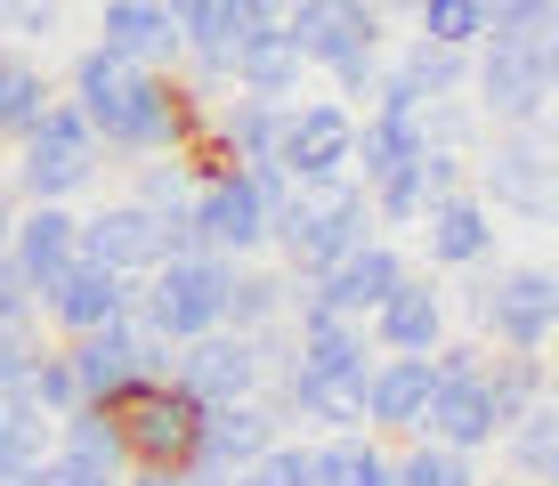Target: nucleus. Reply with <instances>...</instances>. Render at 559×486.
<instances>
[{
  "mask_svg": "<svg viewBox=\"0 0 559 486\" xmlns=\"http://www.w3.org/2000/svg\"><path fill=\"white\" fill-rule=\"evenodd\" d=\"M276 163L293 170V187L357 179V106H341V97H293L284 130H276Z\"/></svg>",
  "mask_w": 559,
  "mask_h": 486,
  "instance_id": "obj_8",
  "label": "nucleus"
},
{
  "mask_svg": "<svg viewBox=\"0 0 559 486\" xmlns=\"http://www.w3.org/2000/svg\"><path fill=\"white\" fill-rule=\"evenodd\" d=\"M503 414H495L487 381L462 374V381H430V405H421V430L414 438H438V446H462V454H487Z\"/></svg>",
  "mask_w": 559,
  "mask_h": 486,
  "instance_id": "obj_22",
  "label": "nucleus"
},
{
  "mask_svg": "<svg viewBox=\"0 0 559 486\" xmlns=\"http://www.w3.org/2000/svg\"><path fill=\"white\" fill-rule=\"evenodd\" d=\"M187 194H195V154H139L130 163V203H146V211H179Z\"/></svg>",
  "mask_w": 559,
  "mask_h": 486,
  "instance_id": "obj_33",
  "label": "nucleus"
},
{
  "mask_svg": "<svg viewBox=\"0 0 559 486\" xmlns=\"http://www.w3.org/2000/svg\"><path fill=\"white\" fill-rule=\"evenodd\" d=\"M179 42H187V57H227L243 42V16L227 9V0H179Z\"/></svg>",
  "mask_w": 559,
  "mask_h": 486,
  "instance_id": "obj_35",
  "label": "nucleus"
},
{
  "mask_svg": "<svg viewBox=\"0 0 559 486\" xmlns=\"http://www.w3.org/2000/svg\"><path fill=\"white\" fill-rule=\"evenodd\" d=\"M0 462H49V414L25 389H0Z\"/></svg>",
  "mask_w": 559,
  "mask_h": 486,
  "instance_id": "obj_37",
  "label": "nucleus"
},
{
  "mask_svg": "<svg viewBox=\"0 0 559 486\" xmlns=\"http://www.w3.org/2000/svg\"><path fill=\"white\" fill-rule=\"evenodd\" d=\"M300 348L293 357L308 365V374H324L333 389H349V398H365V374H373V333H365L357 317H324V324H308V333H293Z\"/></svg>",
  "mask_w": 559,
  "mask_h": 486,
  "instance_id": "obj_25",
  "label": "nucleus"
},
{
  "mask_svg": "<svg viewBox=\"0 0 559 486\" xmlns=\"http://www.w3.org/2000/svg\"><path fill=\"white\" fill-rule=\"evenodd\" d=\"M406 25L421 33V42H447V49H478L487 42V9H478V0H421Z\"/></svg>",
  "mask_w": 559,
  "mask_h": 486,
  "instance_id": "obj_38",
  "label": "nucleus"
},
{
  "mask_svg": "<svg viewBox=\"0 0 559 486\" xmlns=\"http://www.w3.org/2000/svg\"><path fill=\"white\" fill-rule=\"evenodd\" d=\"M414 179H421V194H454V187H471V154H447V146H421L414 154Z\"/></svg>",
  "mask_w": 559,
  "mask_h": 486,
  "instance_id": "obj_41",
  "label": "nucleus"
},
{
  "mask_svg": "<svg viewBox=\"0 0 559 486\" xmlns=\"http://www.w3.org/2000/svg\"><path fill=\"white\" fill-rule=\"evenodd\" d=\"M284 33L308 57V73H333L357 49H390V9L381 0H284Z\"/></svg>",
  "mask_w": 559,
  "mask_h": 486,
  "instance_id": "obj_10",
  "label": "nucleus"
},
{
  "mask_svg": "<svg viewBox=\"0 0 559 486\" xmlns=\"http://www.w3.org/2000/svg\"><path fill=\"white\" fill-rule=\"evenodd\" d=\"M0 486H49L41 462H0Z\"/></svg>",
  "mask_w": 559,
  "mask_h": 486,
  "instance_id": "obj_47",
  "label": "nucleus"
},
{
  "mask_svg": "<svg viewBox=\"0 0 559 486\" xmlns=\"http://www.w3.org/2000/svg\"><path fill=\"white\" fill-rule=\"evenodd\" d=\"M381 9H390V16H414V9H421V0H381Z\"/></svg>",
  "mask_w": 559,
  "mask_h": 486,
  "instance_id": "obj_51",
  "label": "nucleus"
},
{
  "mask_svg": "<svg viewBox=\"0 0 559 486\" xmlns=\"http://www.w3.org/2000/svg\"><path fill=\"white\" fill-rule=\"evenodd\" d=\"M9 260L33 276V292H41L66 260H82V211H73V203H16Z\"/></svg>",
  "mask_w": 559,
  "mask_h": 486,
  "instance_id": "obj_24",
  "label": "nucleus"
},
{
  "mask_svg": "<svg viewBox=\"0 0 559 486\" xmlns=\"http://www.w3.org/2000/svg\"><path fill=\"white\" fill-rule=\"evenodd\" d=\"M397 73L414 82V97H454L462 82H471V49H447V42H421V33H406V49L390 57Z\"/></svg>",
  "mask_w": 559,
  "mask_h": 486,
  "instance_id": "obj_32",
  "label": "nucleus"
},
{
  "mask_svg": "<svg viewBox=\"0 0 559 486\" xmlns=\"http://www.w3.org/2000/svg\"><path fill=\"white\" fill-rule=\"evenodd\" d=\"M82 260H98L114 268V276H154L163 268V211H146V203H98L82 220Z\"/></svg>",
  "mask_w": 559,
  "mask_h": 486,
  "instance_id": "obj_17",
  "label": "nucleus"
},
{
  "mask_svg": "<svg viewBox=\"0 0 559 486\" xmlns=\"http://www.w3.org/2000/svg\"><path fill=\"white\" fill-rule=\"evenodd\" d=\"M122 486H187V462H179V471H170V462H130Z\"/></svg>",
  "mask_w": 559,
  "mask_h": 486,
  "instance_id": "obj_46",
  "label": "nucleus"
},
{
  "mask_svg": "<svg viewBox=\"0 0 559 486\" xmlns=\"http://www.w3.org/2000/svg\"><path fill=\"white\" fill-rule=\"evenodd\" d=\"M495 454H503L511 478L527 486H559V398H535L495 430Z\"/></svg>",
  "mask_w": 559,
  "mask_h": 486,
  "instance_id": "obj_26",
  "label": "nucleus"
},
{
  "mask_svg": "<svg viewBox=\"0 0 559 486\" xmlns=\"http://www.w3.org/2000/svg\"><path fill=\"white\" fill-rule=\"evenodd\" d=\"M187 211H195V244L219 251V260H260V251H267V203H260V187L243 179V163L195 170Z\"/></svg>",
  "mask_w": 559,
  "mask_h": 486,
  "instance_id": "obj_9",
  "label": "nucleus"
},
{
  "mask_svg": "<svg viewBox=\"0 0 559 486\" xmlns=\"http://www.w3.org/2000/svg\"><path fill=\"white\" fill-rule=\"evenodd\" d=\"M471 333L487 348H551V333H559V276L544 260H495Z\"/></svg>",
  "mask_w": 559,
  "mask_h": 486,
  "instance_id": "obj_7",
  "label": "nucleus"
},
{
  "mask_svg": "<svg viewBox=\"0 0 559 486\" xmlns=\"http://www.w3.org/2000/svg\"><path fill=\"white\" fill-rule=\"evenodd\" d=\"M227 73H236V90H243V97H300L308 57L293 49L284 16H260V25H243V42L227 49Z\"/></svg>",
  "mask_w": 559,
  "mask_h": 486,
  "instance_id": "obj_21",
  "label": "nucleus"
},
{
  "mask_svg": "<svg viewBox=\"0 0 559 486\" xmlns=\"http://www.w3.org/2000/svg\"><path fill=\"white\" fill-rule=\"evenodd\" d=\"M373 227V203H365L357 179H333V187H300L293 203L267 220V260H284L293 276H324L341 251H357Z\"/></svg>",
  "mask_w": 559,
  "mask_h": 486,
  "instance_id": "obj_3",
  "label": "nucleus"
},
{
  "mask_svg": "<svg viewBox=\"0 0 559 486\" xmlns=\"http://www.w3.org/2000/svg\"><path fill=\"white\" fill-rule=\"evenodd\" d=\"M66 97L82 106V122L98 130V154H122V163H139V154H179L203 139V114L179 97V82L154 66H122L114 49L82 42L66 66Z\"/></svg>",
  "mask_w": 559,
  "mask_h": 486,
  "instance_id": "obj_1",
  "label": "nucleus"
},
{
  "mask_svg": "<svg viewBox=\"0 0 559 486\" xmlns=\"http://www.w3.org/2000/svg\"><path fill=\"white\" fill-rule=\"evenodd\" d=\"M430 381H438L430 357H373V374H365V430L373 438H414L421 405H430Z\"/></svg>",
  "mask_w": 559,
  "mask_h": 486,
  "instance_id": "obj_20",
  "label": "nucleus"
},
{
  "mask_svg": "<svg viewBox=\"0 0 559 486\" xmlns=\"http://www.w3.org/2000/svg\"><path fill=\"white\" fill-rule=\"evenodd\" d=\"M478 139H487V114L471 106V90H454V97H421V146L471 154Z\"/></svg>",
  "mask_w": 559,
  "mask_h": 486,
  "instance_id": "obj_34",
  "label": "nucleus"
},
{
  "mask_svg": "<svg viewBox=\"0 0 559 486\" xmlns=\"http://www.w3.org/2000/svg\"><path fill=\"white\" fill-rule=\"evenodd\" d=\"M170 381L187 389L195 405H227V398H260V348L252 333H236V324H211V333L179 341V357H170Z\"/></svg>",
  "mask_w": 559,
  "mask_h": 486,
  "instance_id": "obj_13",
  "label": "nucleus"
},
{
  "mask_svg": "<svg viewBox=\"0 0 559 486\" xmlns=\"http://www.w3.org/2000/svg\"><path fill=\"white\" fill-rule=\"evenodd\" d=\"M227 276H236V260H219V251H179V260H163L154 276H139V292H130V317L154 324L163 341H195V333H211V324H219Z\"/></svg>",
  "mask_w": 559,
  "mask_h": 486,
  "instance_id": "obj_6",
  "label": "nucleus"
},
{
  "mask_svg": "<svg viewBox=\"0 0 559 486\" xmlns=\"http://www.w3.org/2000/svg\"><path fill=\"white\" fill-rule=\"evenodd\" d=\"M551 139L544 122L535 130H487V139L471 146V194L495 211V220H527L544 227L551 220Z\"/></svg>",
  "mask_w": 559,
  "mask_h": 486,
  "instance_id": "obj_5",
  "label": "nucleus"
},
{
  "mask_svg": "<svg viewBox=\"0 0 559 486\" xmlns=\"http://www.w3.org/2000/svg\"><path fill=\"white\" fill-rule=\"evenodd\" d=\"M9 227H16V194H9V179H0V251H9Z\"/></svg>",
  "mask_w": 559,
  "mask_h": 486,
  "instance_id": "obj_50",
  "label": "nucleus"
},
{
  "mask_svg": "<svg viewBox=\"0 0 559 486\" xmlns=\"http://www.w3.org/2000/svg\"><path fill=\"white\" fill-rule=\"evenodd\" d=\"M25 389L33 405H41V414L57 422V414H73V405H82V381H73V357H66V341H41V357L25 365Z\"/></svg>",
  "mask_w": 559,
  "mask_h": 486,
  "instance_id": "obj_36",
  "label": "nucleus"
},
{
  "mask_svg": "<svg viewBox=\"0 0 559 486\" xmlns=\"http://www.w3.org/2000/svg\"><path fill=\"white\" fill-rule=\"evenodd\" d=\"M57 25H66L57 0H0V33H9V42H49Z\"/></svg>",
  "mask_w": 559,
  "mask_h": 486,
  "instance_id": "obj_42",
  "label": "nucleus"
},
{
  "mask_svg": "<svg viewBox=\"0 0 559 486\" xmlns=\"http://www.w3.org/2000/svg\"><path fill=\"white\" fill-rule=\"evenodd\" d=\"M267 438H284V414L267 398H227V405H203L195 422V462H219V471H243Z\"/></svg>",
  "mask_w": 559,
  "mask_h": 486,
  "instance_id": "obj_23",
  "label": "nucleus"
},
{
  "mask_svg": "<svg viewBox=\"0 0 559 486\" xmlns=\"http://www.w3.org/2000/svg\"><path fill=\"white\" fill-rule=\"evenodd\" d=\"M98 49H114L122 66H154V73H170L187 57L179 16L163 0H98Z\"/></svg>",
  "mask_w": 559,
  "mask_h": 486,
  "instance_id": "obj_19",
  "label": "nucleus"
},
{
  "mask_svg": "<svg viewBox=\"0 0 559 486\" xmlns=\"http://www.w3.org/2000/svg\"><path fill=\"white\" fill-rule=\"evenodd\" d=\"M66 357H73V381H82L90 405H122L130 389H146V365H139V317H114V324H98V333H73Z\"/></svg>",
  "mask_w": 559,
  "mask_h": 486,
  "instance_id": "obj_18",
  "label": "nucleus"
},
{
  "mask_svg": "<svg viewBox=\"0 0 559 486\" xmlns=\"http://www.w3.org/2000/svg\"><path fill=\"white\" fill-rule=\"evenodd\" d=\"M49 454H73V462H98V471H130V438H122V414L114 405H73V414L49 422Z\"/></svg>",
  "mask_w": 559,
  "mask_h": 486,
  "instance_id": "obj_30",
  "label": "nucleus"
},
{
  "mask_svg": "<svg viewBox=\"0 0 559 486\" xmlns=\"http://www.w3.org/2000/svg\"><path fill=\"white\" fill-rule=\"evenodd\" d=\"M414 236H421V268H438V276H462V268L503 260V227H495V211L478 203L471 187H454V194H438V203H421Z\"/></svg>",
  "mask_w": 559,
  "mask_h": 486,
  "instance_id": "obj_12",
  "label": "nucleus"
},
{
  "mask_svg": "<svg viewBox=\"0 0 559 486\" xmlns=\"http://www.w3.org/2000/svg\"><path fill=\"white\" fill-rule=\"evenodd\" d=\"M495 42H559V0H478Z\"/></svg>",
  "mask_w": 559,
  "mask_h": 486,
  "instance_id": "obj_39",
  "label": "nucleus"
},
{
  "mask_svg": "<svg viewBox=\"0 0 559 486\" xmlns=\"http://www.w3.org/2000/svg\"><path fill=\"white\" fill-rule=\"evenodd\" d=\"M33 357H41V324H0V389L25 381Z\"/></svg>",
  "mask_w": 559,
  "mask_h": 486,
  "instance_id": "obj_43",
  "label": "nucleus"
},
{
  "mask_svg": "<svg viewBox=\"0 0 559 486\" xmlns=\"http://www.w3.org/2000/svg\"><path fill=\"white\" fill-rule=\"evenodd\" d=\"M163 9H179V0H163Z\"/></svg>",
  "mask_w": 559,
  "mask_h": 486,
  "instance_id": "obj_53",
  "label": "nucleus"
},
{
  "mask_svg": "<svg viewBox=\"0 0 559 486\" xmlns=\"http://www.w3.org/2000/svg\"><path fill=\"white\" fill-rule=\"evenodd\" d=\"M98 179H106L98 130L82 122L73 97H49L33 139H16L9 154V194L16 203H82V194H98Z\"/></svg>",
  "mask_w": 559,
  "mask_h": 486,
  "instance_id": "obj_2",
  "label": "nucleus"
},
{
  "mask_svg": "<svg viewBox=\"0 0 559 486\" xmlns=\"http://www.w3.org/2000/svg\"><path fill=\"white\" fill-rule=\"evenodd\" d=\"M49 66L33 57L25 42H0V146H16V139H33V122H41V106H49Z\"/></svg>",
  "mask_w": 559,
  "mask_h": 486,
  "instance_id": "obj_28",
  "label": "nucleus"
},
{
  "mask_svg": "<svg viewBox=\"0 0 559 486\" xmlns=\"http://www.w3.org/2000/svg\"><path fill=\"white\" fill-rule=\"evenodd\" d=\"M308 478L317 486H390V438H373V430L308 438Z\"/></svg>",
  "mask_w": 559,
  "mask_h": 486,
  "instance_id": "obj_27",
  "label": "nucleus"
},
{
  "mask_svg": "<svg viewBox=\"0 0 559 486\" xmlns=\"http://www.w3.org/2000/svg\"><path fill=\"white\" fill-rule=\"evenodd\" d=\"M406 268H414V251L397 236H365L357 251H341V260L324 268V276H308V284H317V300L333 308V317H357L365 324V317H373V300L406 276Z\"/></svg>",
  "mask_w": 559,
  "mask_h": 486,
  "instance_id": "obj_16",
  "label": "nucleus"
},
{
  "mask_svg": "<svg viewBox=\"0 0 559 486\" xmlns=\"http://www.w3.org/2000/svg\"><path fill=\"white\" fill-rule=\"evenodd\" d=\"M236 486H317V478H308V438H293V430L267 438L260 454L236 471Z\"/></svg>",
  "mask_w": 559,
  "mask_h": 486,
  "instance_id": "obj_40",
  "label": "nucleus"
},
{
  "mask_svg": "<svg viewBox=\"0 0 559 486\" xmlns=\"http://www.w3.org/2000/svg\"><path fill=\"white\" fill-rule=\"evenodd\" d=\"M478 454L462 446H438V438H397L390 446V486H478Z\"/></svg>",
  "mask_w": 559,
  "mask_h": 486,
  "instance_id": "obj_31",
  "label": "nucleus"
},
{
  "mask_svg": "<svg viewBox=\"0 0 559 486\" xmlns=\"http://www.w3.org/2000/svg\"><path fill=\"white\" fill-rule=\"evenodd\" d=\"M41 478L49 486H122V471H98V462H73V454H49Z\"/></svg>",
  "mask_w": 559,
  "mask_h": 486,
  "instance_id": "obj_45",
  "label": "nucleus"
},
{
  "mask_svg": "<svg viewBox=\"0 0 559 486\" xmlns=\"http://www.w3.org/2000/svg\"><path fill=\"white\" fill-rule=\"evenodd\" d=\"M284 300H293V268H284V260H267V251H260V260H236L219 324H236V333H260V324L284 317Z\"/></svg>",
  "mask_w": 559,
  "mask_h": 486,
  "instance_id": "obj_29",
  "label": "nucleus"
},
{
  "mask_svg": "<svg viewBox=\"0 0 559 486\" xmlns=\"http://www.w3.org/2000/svg\"><path fill=\"white\" fill-rule=\"evenodd\" d=\"M227 9H236L243 25H260V16H284V0H227Z\"/></svg>",
  "mask_w": 559,
  "mask_h": 486,
  "instance_id": "obj_49",
  "label": "nucleus"
},
{
  "mask_svg": "<svg viewBox=\"0 0 559 486\" xmlns=\"http://www.w3.org/2000/svg\"><path fill=\"white\" fill-rule=\"evenodd\" d=\"M365 333H373L381 357H430V348L454 333V317H447V284H430V268H406V276H397V284L373 300Z\"/></svg>",
  "mask_w": 559,
  "mask_h": 486,
  "instance_id": "obj_14",
  "label": "nucleus"
},
{
  "mask_svg": "<svg viewBox=\"0 0 559 486\" xmlns=\"http://www.w3.org/2000/svg\"><path fill=\"white\" fill-rule=\"evenodd\" d=\"M471 106L487 114V130H535L551 122V90H559V42H478L471 49Z\"/></svg>",
  "mask_w": 559,
  "mask_h": 486,
  "instance_id": "obj_4",
  "label": "nucleus"
},
{
  "mask_svg": "<svg viewBox=\"0 0 559 486\" xmlns=\"http://www.w3.org/2000/svg\"><path fill=\"white\" fill-rule=\"evenodd\" d=\"M187 486H236V471H219V462H187Z\"/></svg>",
  "mask_w": 559,
  "mask_h": 486,
  "instance_id": "obj_48",
  "label": "nucleus"
},
{
  "mask_svg": "<svg viewBox=\"0 0 559 486\" xmlns=\"http://www.w3.org/2000/svg\"><path fill=\"white\" fill-rule=\"evenodd\" d=\"M122 438H130V462H195V422H203V405L187 398L179 381H146V389H130L122 405Z\"/></svg>",
  "mask_w": 559,
  "mask_h": 486,
  "instance_id": "obj_15",
  "label": "nucleus"
},
{
  "mask_svg": "<svg viewBox=\"0 0 559 486\" xmlns=\"http://www.w3.org/2000/svg\"><path fill=\"white\" fill-rule=\"evenodd\" d=\"M0 324H41L33 317V276L9 260V251H0Z\"/></svg>",
  "mask_w": 559,
  "mask_h": 486,
  "instance_id": "obj_44",
  "label": "nucleus"
},
{
  "mask_svg": "<svg viewBox=\"0 0 559 486\" xmlns=\"http://www.w3.org/2000/svg\"><path fill=\"white\" fill-rule=\"evenodd\" d=\"M130 292H139V276H114L98 260H66L41 292H33V317H41L57 341H73V333H98V324L130 317Z\"/></svg>",
  "mask_w": 559,
  "mask_h": 486,
  "instance_id": "obj_11",
  "label": "nucleus"
},
{
  "mask_svg": "<svg viewBox=\"0 0 559 486\" xmlns=\"http://www.w3.org/2000/svg\"><path fill=\"white\" fill-rule=\"evenodd\" d=\"M478 486H527V478H478Z\"/></svg>",
  "mask_w": 559,
  "mask_h": 486,
  "instance_id": "obj_52",
  "label": "nucleus"
}]
</instances>
